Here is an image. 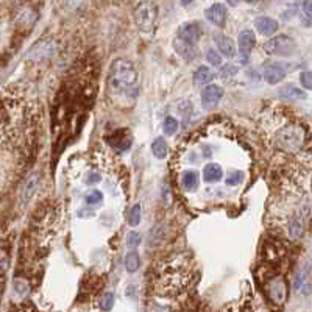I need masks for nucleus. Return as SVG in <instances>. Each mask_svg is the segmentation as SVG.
<instances>
[{
	"mask_svg": "<svg viewBox=\"0 0 312 312\" xmlns=\"http://www.w3.org/2000/svg\"><path fill=\"white\" fill-rule=\"evenodd\" d=\"M137 70L134 64L125 58L112 61L108 74V91L117 103H130L137 97Z\"/></svg>",
	"mask_w": 312,
	"mask_h": 312,
	"instance_id": "nucleus-1",
	"label": "nucleus"
},
{
	"mask_svg": "<svg viewBox=\"0 0 312 312\" xmlns=\"http://www.w3.org/2000/svg\"><path fill=\"white\" fill-rule=\"evenodd\" d=\"M189 281V265L181 256L170 258L160 264L154 289L160 296H174L183 292Z\"/></svg>",
	"mask_w": 312,
	"mask_h": 312,
	"instance_id": "nucleus-2",
	"label": "nucleus"
},
{
	"mask_svg": "<svg viewBox=\"0 0 312 312\" xmlns=\"http://www.w3.org/2000/svg\"><path fill=\"white\" fill-rule=\"evenodd\" d=\"M307 140V131L304 126L295 122H287L278 128L273 134V144L284 153H300Z\"/></svg>",
	"mask_w": 312,
	"mask_h": 312,
	"instance_id": "nucleus-3",
	"label": "nucleus"
},
{
	"mask_svg": "<svg viewBox=\"0 0 312 312\" xmlns=\"http://www.w3.org/2000/svg\"><path fill=\"white\" fill-rule=\"evenodd\" d=\"M158 19V7L151 0H144L134 10V22L136 27L142 33H150Z\"/></svg>",
	"mask_w": 312,
	"mask_h": 312,
	"instance_id": "nucleus-4",
	"label": "nucleus"
},
{
	"mask_svg": "<svg viewBox=\"0 0 312 312\" xmlns=\"http://www.w3.org/2000/svg\"><path fill=\"white\" fill-rule=\"evenodd\" d=\"M264 50L268 55L275 56H290L296 50L295 41L287 35H278L272 39H268L264 44Z\"/></svg>",
	"mask_w": 312,
	"mask_h": 312,
	"instance_id": "nucleus-5",
	"label": "nucleus"
},
{
	"mask_svg": "<svg viewBox=\"0 0 312 312\" xmlns=\"http://www.w3.org/2000/svg\"><path fill=\"white\" fill-rule=\"evenodd\" d=\"M256 44V35L253 30H242L237 36V47H239V56L240 63H247L250 58V52Z\"/></svg>",
	"mask_w": 312,
	"mask_h": 312,
	"instance_id": "nucleus-6",
	"label": "nucleus"
},
{
	"mask_svg": "<svg viewBox=\"0 0 312 312\" xmlns=\"http://www.w3.org/2000/svg\"><path fill=\"white\" fill-rule=\"evenodd\" d=\"M202 38V28L195 22H189V24H183L178 30V39H181L183 42H186L189 46H195Z\"/></svg>",
	"mask_w": 312,
	"mask_h": 312,
	"instance_id": "nucleus-7",
	"label": "nucleus"
},
{
	"mask_svg": "<svg viewBox=\"0 0 312 312\" xmlns=\"http://www.w3.org/2000/svg\"><path fill=\"white\" fill-rule=\"evenodd\" d=\"M293 289L298 293L304 295V296H307L312 292V281H310L309 264H304L298 270V273H296L295 281H293Z\"/></svg>",
	"mask_w": 312,
	"mask_h": 312,
	"instance_id": "nucleus-8",
	"label": "nucleus"
},
{
	"mask_svg": "<svg viewBox=\"0 0 312 312\" xmlns=\"http://www.w3.org/2000/svg\"><path fill=\"white\" fill-rule=\"evenodd\" d=\"M39 183H41V175L38 172H33L32 175H28V178L25 180L24 188L21 191V203L22 205H27L36 195V192L39 189Z\"/></svg>",
	"mask_w": 312,
	"mask_h": 312,
	"instance_id": "nucleus-9",
	"label": "nucleus"
},
{
	"mask_svg": "<svg viewBox=\"0 0 312 312\" xmlns=\"http://www.w3.org/2000/svg\"><path fill=\"white\" fill-rule=\"evenodd\" d=\"M223 97V91L217 84H208L202 91V105L205 109H212Z\"/></svg>",
	"mask_w": 312,
	"mask_h": 312,
	"instance_id": "nucleus-10",
	"label": "nucleus"
},
{
	"mask_svg": "<svg viewBox=\"0 0 312 312\" xmlns=\"http://www.w3.org/2000/svg\"><path fill=\"white\" fill-rule=\"evenodd\" d=\"M286 77V69L279 63H267L264 67V80L275 86V84L281 83Z\"/></svg>",
	"mask_w": 312,
	"mask_h": 312,
	"instance_id": "nucleus-11",
	"label": "nucleus"
},
{
	"mask_svg": "<svg viewBox=\"0 0 312 312\" xmlns=\"http://www.w3.org/2000/svg\"><path fill=\"white\" fill-rule=\"evenodd\" d=\"M226 8H225V5H222V4H212L209 8H206V11H205V16H206V19L211 22V24H214V25H217V27H225V24H226Z\"/></svg>",
	"mask_w": 312,
	"mask_h": 312,
	"instance_id": "nucleus-12",
	"label": "nucleus"
},
{
	"mask_svg": "<svg viewBox=\"0 0 312 312\" xmlns=\"http://www.w3.org/2000/svg\"><path fill=\"white\" fill-rule=\"evenodd\" d=\"M304 226H306V216L303 212H295L289 220V237L292 240L300 239L304 233Z\"/></svg>",
	"mask_w": 312,
	"mask_h": 312,
	"instance_id": "nucleus-13",
	"label": "nucleus"
},
{
	"mask_svg": "<svg viewBox=\"0 0 312 312\" xmlns=\"http://www.w3.org/2000/svg\"><path fill=\"white\" fill-rule=\"evenodd\" d=\"M254 28H256L258 33H261L262 36H272L278 30V22L272 18L259 16L254 19Z\"/></svg>",
	"mask_w": 312,
	"mask_h": 312,
	"instance_id": "nucleus-14",
	"label": "nucleus"
},
{
	"mask_svg": "<svg viewBox=\"0 0 312 312\" xmlns=\"http://www.w3.org/2000/svg\"><path fill=\"white\" fill-rule=\"evenodd\" d=\"M286 295H287V290H286L284 281H282L281 278L272 281V284L268 286V296L272 298V301L276 304H282L286 300Z\"/></svg>",
	"mask_w": 312,
	"mask_h": 312,
	"instance_id": "nucleus-15",
	"label": "nucleus"
},
{
	"mask_svg": "<svg viewBox=\"0 0 312 312\" xmlns=\"http://www.w3.org/2000/svg\"><path fill=\"white\" fill-rule=\"evenodd\" d=\"M216 44H217V49L220 50V53L225 56V58H234L236 56V46H234V41L230 36L217 35L216 36Z\"/></svg>",
	"mask_w": 312,
	"mask_h": 312,
	"instance_id": "nucleus-16",
	"label": "nucleus"
},
{
	"mask_svg": "<svg viewBox=\"0 0 312 312\" xmlns=\"http://www.w3.org/2000/svg\"><path fill=\"white\" fill-rule=\"evenodd\" d=\"M216 78V74L208 66H200L194 74V84L195 86H208V84Z\"/></svg>",
	"mask_w": 312,
	"mask_h": 312,
	"instance_id": "nucleus-17",
	"label": "nucleus"
},
{
	"mask_svg": "<svg viewBox=\"0 0 312 312\" xmlns=\"http://www.w3.org/2000/svg\"><path fill=\"white\" fill-rule=\"evenodd\" d=\"M279 97L289 102H298V100H304L306 92L301 91L300 88L293 86V84H287V86L279 89Z\"/></svg>",
	"mask_w": 312,
	"mask_h": 312,
	"instance_id": "nucleus-18",
	"label": "nucleus"
},
{
	"mask_svg": "<svg viewBox=\"0 0 312 312\" xmlns=\"http://www.w3.org/2000/svg\"><path fill=\"white\" fill-rule=\"evenodd\" d=\"M111 144H112V147H116L119 150H128L131 145V136L126 130H119L112 134Z\"/></svg>",
	"mask_w": 312,
	"mask_h": 312,
	"instance_id": "nucleus-19",
	"label": "nucleus"
},
{
	"mask_svg": "<svg viewBox=\"0 0 312 312\" xmlns=\"http://www.w3.org/2000/svg\"><path fill=\"white\" fill-rule=\"evenodd\" d=\"M223 177V170L219 164L216 163H211L208 166H205V170H203V178L206 183H217L220 181Z\"/></svg>",
	"mask_w": 312,
	"mask_h": 312,
	"instance_id": "nucleus-20",
	"label": "nucleus"
},
{
	"mask_svg": "<svg viewBox=\"0 0 312 312\" xmlns=\"http://www.w3.org/2000/svg\"><path fill=\"white\" fill-rule=\"evenodd\" d=\"M151 153L156 156L158 160H164L167 153H169V145L163 137H156L151 142Z\"/></svg>",
	"mask_w": 312,
	"mask_h": 312,
	"instance_id": "nucleus-21",
	"label": "nucleus"
},
{
	"mask_svg": "<svg viewBox=\"0 0 312 312\" xmlns=\"http://www.w3.org/2000/svg\"><path fill=\"white\" fill-rule=\"evenodd\" d=\"M139 267H140L139 254L136 251L126 253V256H125V268H126V272H128V273H134V272L139 270Z\"/></svg>",
	"mask_w": 312,
	"mask_h": 312,
	"instance_id": "nucleus-22",
	"label": "nucleus"
},
{
	"mask_svg": "<svg viewBox=\"0 0 312 312\" xmlns=\"http://www.w3.org/2000/svg\"><path fill=\"white\" fill-rule=\"evenodd\" d=\"M181 183H183V188L186 191H195L198 186V175L194 170H188V172L183 174Z\"/></svg>",
	"mask_w": 312,
	"mask_h": 312,
	"instance_id": "nucleus-23",
	"label": "nucleus"
},
{
	"mask_svg": "<svg viewBox=\"0 0 312 312\" xmlns=\"http://www.w3.org/2000/svg\"><path fill=\"white\" fill-rule=\"evenodd\" d=\"M174 46H175V49L178 50V53H180L181 56H184V58H186V60H192L194 56H195V49H194V46L186 44V42H183V41L178 39V38H177V41L174 42Z\"/></svg>",
	"mask_w": 312,
	"mask_h": 312,
	"instance_id": "nucleus-24",
	"label": "nucleus"
},
{
	"mask_svg": "<svg viewBox=\"0 0 312 312\" xmlns=\"http://www.w3.org/2000/svg\"><path fill=\"white\" fill-rule=\"evenodd\" d=\"M178 131V120L172 116L164 119V133L167 136H174Z\"/></svg>",
	"mask_w": 312,
	"mask_h": 312,
	"instance_id": "nucleus-25",
	"label": "nucleus"
},
{
	"mask_svg": "<svg viewBox=\"0 0 312 312\" xmlns=\"http://www.w3.org/2000/svg\"><path fill=\"white\" fill-rule=\"evenodd\" d=\"M128 223L131 226H137L140 223V205H134L130 211V216H128Z\"/></svg>",
	"mask_w": 312,
	"mask_h": 312,
	"instance_id": "nucleus-26",
	"label": "nucleus"
},
{
	"mask_svg": "<svg viewBox=\"0 0 312 312\" xmlns=\"http://www.w3.org/2000/svg\"><path fill=\"white\" fill-rule=\"evenodd\" d=\"M140 245V234L136 233V231H131L126 234V247L128 248H137Z\"/></svg>",
	"mask_w": 312,
	"mask_h": 312,
	"instance_id": "nucleus-27",
	"label": "nucleus"
},
{
	"mask_svg": "<svg viewBox=\"0 0 312 312\" xmlns=\"http://www.w3.org/2000/svg\"><path fill=\"white\" fill-rule=\"evenodd\" d=\"M112 304H114V295H112L111 292L105 293L102 296V300H100V309L105 310V312H108V310L112 309Z\"/></svg>",
	"mask_w": 312,
	"mask_h": 312,
	"instance_id": "nucleus-28",
	"label": "nucleus"
},
{
	"mask_svg": "<svg viewBox=\"0 0 312 312\" xmlns=\"http://www.w3.org/2000/svg\"><path fill=\"white\" fill-rule=\"evenodd\" d=\"M225 181H226V184H228V186H237V184H240V183L244 181V174L234 170V172H231L228 177H226Z\"/></svg>",
	"mask_w": 312,
	"mask_h": 312,
	"instance_id": "nucleus-29",
	"label": "nucleus"
},
{
	"mask_svg": "<svg viewBox=\"0 0 312 312\" xmlns=\"http://www.w3.org/2000/svg\"><path fill=\"white\" fill-rule=\"evenodd\" d=\"M84 200H86L88 205L102 203V200H103V194H102L100 191H91L86 197H84Z\"/></svg>",
	"mask_w": 312,
	"mask_h": 312,
	"instance_id": "nucleus-30",
	"label": "nucleus"
},
{
	"mask_svg": "<svg viewBox=\"0 0 312 312\" xmlns=\"http://www.w3.org/2000/svg\"><path fill=\"white\" fill-rule=\"evenodd\" d=\"M206 60H208V63L212 64V66H220V64H222V56H220L216 50H212V49L208 50V53H206Z\"/></svg>",
	"mask_w": 312,
	"mask_h": 312,
	"instance_id": "nucleus-31",
	"label": "nucleus"
},
{
	"mask_svg": "<svg viewBox=\"0 0 312 312\" xmlns=\"http://www.w3.org/2000/svg\"><path fill=\"white\" fill-rule=\"evenodd\" d=\"M300 83L304 89L312 91V72H301L300 74Z\"/></svg>",
	"mask_w": 312,
	"mask_h": 312,
	"instance_id": "nucleus-32",
	"label": "nucleus"
},
{
	"mask_svg": "<svg viewBox=\"0 0 312 312\" xmlns=\"http://www.w3.org/2000/svg\"><path fill=\"white\" fill-rule=\"evenodd\" d=\"M236 74H237V67L233 66V64H225V66L222 67V70H220V75H222L223 78H230V77H233V75H236Z\"/></svg>",
	"mask_w": 312,
	"mask_h": 312,
	"instance_id": "nucleus-33",
	"label": "nucleus"
},
{
	"mask_svg": "<svg viewBox=\"0 0 312 312\" xmlns=\"http://www.w3.org/2000/svg\"><path fill=\"white\" fill-rule=\"evenodd\" d=\"M14 287H16V290L21 293V295H25L28 292V286H27V282L22 281V279H16L14 281Z\"/></svg>",
	"mask_w": 312,
	"mask_h": 312,
	"instance_id": "nucleus-34",
	"label": "nucleus"
},
{
	"mask_svg": "<svg viewBox=\"0 0 312 312\" xmlns=\"http://www.w3.org/2000/svg\"><path fill=\"white\" fill-rule=\"evenodd\" d=\"M83 2H84V0H64V5L69 10H78L83 5Z\"/></svg>",
	"mask_w": 312,
	"mask_h": 312,
	"instance_id": "nucleus-35",
	"label": "nucleus"
},
{
	"mask_svg": "<svg viewBox=\"0 0 312 312\" xmlns=\"http://www.w3.org/2000/svg\"><path fill=\"white\" fill-rule=\"evenodd\" d=\"M303 11L306 16L312 18V0H306V2H303Z\"/></svg>",
	"mask_w": 312,
	"mask_h": 312,
	"instance_id": "nucleus-36",
	"label": "nucleus"
},
{
	"mask_svg": "<svg viewBox=\"0 0 312 312\" xmlns=\"http://www.w3.org/2000/svg\"><path fill=\"white\" fill-rule=\"evenodd\" d=\"M100 181V177H98L97 174H92L91 177H89V180H86V183H89V184H92V183H98Z\"/></svg>",
	"mask_w": 312,
	"mask_h": 312,
	"instance_id": "nucleus-37",
	"label": "nucleus"
},
{
	"mask_svg": "<svg viewBox=\"0 0 312 312\" xmlns=\"http://www.w3.org/2000/svg\"><path fill=\"white\" fill-rule=\"evenodd\" d=\"M194 2H195V0H181V7H188V5H191Z\"/></svg>",
	"mask_w": 312,
	"mask_h": 312,
	"instance_id": "nucleus-38",
	"label": "nucleus"
},
{
	"mask_svg": "<svg viewBox=\"0 0 312 312\" xmlns=\"http://www.w3.org/2000/svg\"><path fill=\"white\" fill-rule=\"evenodd\" d=\"M226 4H228L230 7H237L239 0H226Z\"/></svg>",
	"mask_w": 312,
	"mask_h": 312,
	"instance_id": "nucleus-39",
	"label": "nucleus"
},
{
	"mask_svg": "<svg viewBox=\"0 0 312 312\" xmlns=\"http://www.w3.org/2000/svg\"><path fill=\"white\" fill-rule=\"evenodd\" d=\"M244 2H247V4H256L258 0H244Z\"/></svg>",
	"mask_w": 312,
	"mask_h": 312,
	"instance_id": "nucleus-40",
	"label": "nucleus"
},
{
	"mask_svg": "<svg viewBox=\"0 0 312 312\" xmlns=\"http://www.w3.org/2000/svg\"><path fill=\"white\" fill-rule=\"evenodd\" d=\"M303 2H306V0H303Z\"/></svg>",
	"mask_w": 312,
	"mask_h": 312,
	"instance_id": "nucleus-41",
	"label": "nucleus"
}]
</instances>
